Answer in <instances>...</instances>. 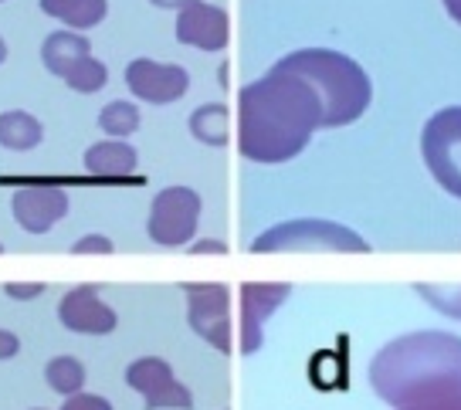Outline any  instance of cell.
Returning a JSON list of instances; mask_svg holds the SVG:
<instances>
[{
    "instance_id": "cell-21",
    "label": "cell",
    "mask_w": 461,
    "mask_h": 410,
    "mask_svg": "<svg viewBox=\"0 0 461 410\" xmlns=\"http://www.w3.org/2000/svg\"><path fill=\"white\" fill-rule=\"evenodd\" d=\"M61 82H68V88L82 92V95H92V92L105 88V82H109V72H105V65H102L95 55H88V58L78 61V65H75L72 72L65 75Z\"/></svg>"
},
{
    "instance_id": "cell-2",
    "label": "cell",
    "mask_w": 461,
    "mask_h": 410,
    "mask_svg": "<svg viewBox=\"0 0 461 410\" xmlns=\"http://www.w3.org/2000/svg\"><path fill=\"white\" fill-rule=\"evenodd\" d=\"M370 383L390 407H407L420 397L461 387V339L424 329L387 343L370 363Z\"/></svg>"
},
{
    "instance_id": "cell-23",
    "label": "cell",
    "mask_w": 461,
    "mask_h": 410,
    "mask_svg": "<svg viewBox=\"0 0 461 410\" xmlns=\"http://www.w3.org/2000/svg\"><path fill=\"white\" fill-rule=\"evenodd\" d=\"M401 410H461V387L434 390V394L420 397V400H414V404H407Z\"/></svg>"
},
{
    "instance_id": "cell-15",
    "label": "cell",
    "mask_w": 461,
    "mask_h": 410,
    "mask_svg": "<svg viewBox=\"0 0 461 410\" xmlns=\"http://www.w3.org/2000/svg\"><path fill=\"white\" fill-rule=\"evenodd\" d=\"M41 11L72 31H88L109 14V0H41Z\"/></svg>"
},
{
    "instance_id": "cell-10",
    "label": "cell",
    "mask_w": 461,
    "mask_h": 410,
    "mask_svg": "<svg viewBox=\"0 0 461 410\" xmlns=\"http://www.w3.org/2000/svg\"><path fill=\"white\" fill-rule=\"evenodd\" d=\"M126 85L132 88L136 99L149 105H170L180 102L190 88V75L180 65H163L153 58H136L126 68Z\"/></svg>"
},
{
    "instance_id": "cell-12",
    "label": "cell",
    "mask_w": 461,
    "mask_h": 410,
    "mask_svg": "<svg viewBox=\"0 0 461 410\" xmlns=\"http://www.w3.org/2000/svg\"><path fill=\"white\" fill-rule=\"evenodd\" d=\"M288 295H292L288 281H278V285L248 281V285H241V352L245 356L261 350V329L268 323V316L282 308Z\"/></svg>"
},
{
    "instance_id": "cell-17",
    "label": "cell",
    "mask_w": 461,
    "mask_h": 410,
    "mask_svg": "<svg viewBox=\"0 0 461 410\" xmlns=\"http://www.w3.org/2000/svg\"><path fill=\"white\" fill-rule=\"evenodd\" d=\"M41 139H44V126L31 112H24V109L0 112V147L4 149L28 153V149L41 147Z\"/></svg>"
},
{
    "instance_id": "cell-3",
    "label": "cell",
    "mask_w": 461,
    "mask_h": 410,
    "mask_svg": "<svg viewBox=\"0 0 461 410\" xmlns=\"http://www.w3.org/2000/svg\"><path fill=\"white\" fill-rule=\"evenodd\" d=\"M275 65L303 75L305 82L319 92L322 112H326L322 129H339V126L357 122L374 99L370 75L363 72L353 58L330 51V48H303V51H292L285 58H278Z\"/></svg>"
},
{
    "instance_id": "cell-24",
    "label": "cell",
    "mask_w": 461,
    "mask_h": 410,
    "mask_svg": "<svg viewBox=\"0 0 461 410\" xmlns=\"http://www.w3.org/2000/svg\"><path fill=\"white\" fill-rule=\"evenodd\" d=\"M115 245L105 235H86L75 241L72 254H113Z\"/></svg>"
},
{
    "instance_id": "cell-8",
    "label": "cell",
    "mask_w": 461,
    "mask_h": 410,
    "mask_svg": "<svg viewBox=\"0 0 461 410\" xmlns=\"http://www.w3.org/2000/svg\"><path fill=\"white\" fill-rule=\"evenodd\" d=\"M126 383H130L136 394H143L146 410H190L194 407V394L173 377L170 363L159 360V356L132 360L130 370H126Z\"/></svg>"
},
{
    "instance_id": "cell-19",
    "label": "cell",
    "mask_w": 461,
    "mask_h": 410,
    "mask_svg": "<svg viewBox=\"0 0 461 410\" xmlns=\"http://www.w3.org/2000/svg\"><path fill=\"white\" fill-rule=\"evenodd\" d=\"M44 380L51 390H58L61 397H75L82 394V387H86V367H82V360H75V356H55L48 367H44Z\"/></svg>"
},
{
    "instance_id": "cell-11",
    "label": "cell",
    "mask_w": 461,
    "mask_h": 410,
    "mask_svg": "<svg viewBox=\"0 0 461 410\" xmlns=\"http://www.w3.org/2000/svg\"><path fill=\"white\" fill-rule=\"evenodd\" d=\"M230 38V17L217 4L190 0L176 14V41L201 48V51H224Z\"/></svg>"
},
{
    "instance_id": "cell-9",
    "label": "cell",
    "mask_w": 461,
    "mask_h": 410,
    "mask_svg": "<svg viewBox=\"0 0 461 410\" xmlns=\"http://www.w3.org/2000/svg\"><path fill=\"white\" fill-rule=\"evenodd\" d=\"M190 329L214 350L230 352V292L224 285H184Z\"/></svg>"
},
{
    "instance_id": "cell-22",
    "label": "cell",
    "mask_w": 461,
    "mask_h": 410,
    "mask_svg": "<svg viewBox=\"0 0 461 410\" xmlns=\"http://www.w3.org/2000/svg\"><path fill=\"white\" fill-rule=\"evenodd\" d=\"M418 295H424L438 312L461 319V285H418Z\"/></svg>"
},
{
    "instance_id": "cell-20",
    "label": "cell",
    "mask_w": 461,
    "mask_h": 410,
    "mask_svg": "<svg viewBox=\"0 0 461 410\" xmlns=\"http://www.w3.org/2000/svg\"><path fill=\"white\" fill-rule=\"evenodd\" d=\"M99 126L102 132H109L115 139H126V136H132V132L140 129V109L132 102H122V99L109 102L99 112Z\"/></svg>"
},
{
    "instance_id": "cell-31",
    "label": "cell",
    "mask_w": 461,
    "mask_h": 410,
    "mask_svg": "<svg viewBox=\"0 0 461 410\" xmlns=\"http://www.w3.org/2000/svg\"><path fill=\"white\" fill-rule=\"evenodd\" d=\"M4 61H7V41L0 38V65H4Z\"/></svg>"
},
{
    "instance_id": "cell-6",
    "label": "cell",
    "mask_w": 461,
    "mask_h": 410,
    "mask_svg": "<svg viewBox=\"0 0 461 410\" xmlns=\"http://www.w3.org/2000/svg\"><path fill=\"white\" fill-rule=\"evenodd\" d=\"M197 220H201V197L190 187H167L153 197L149 220H146V235L157 241L159 248H180L197 235Z\"/></svg>"
},
{
    "instance_id": "cell-14",
    "label": "cell",
    "mask_w": 461,
    "mask_h": 410,
    "mask_svg": "<svg viewBox=\"0 0 461 410\" xmlns=\"http://www.w3.org/2000/svg\"><path fill=\"white\" fill-rule=\"evenodd\" d=\"M92 55V44H88L86 34H68V31H55V34H48L41 44V61L44 68L58 78H65V75L72 72L75 65L82 58Z\"/></svg>"
},
{
    "instance_id": "cell-27",
    "label": "cell",
    "mask_w": 461,
    "mask_h": 410,
    "mask_svg": "<svg viewBox=\"0 0 461 410\" xmlns=\"http://www.w3.org/2000/svg\"><path fill=\"white\" fill-rule=\"evenodd\" d=\"M21 352V339L11 329H0V360H14Z\"/></svg>"
},
{
    "instance_id": "cell-18",
    "label": "cell",
    "mask_w": 461,
    "mask_h": 410,
    "mask_svg": "<svg viewBox=\"0 0 461 410\" xmlns=\"http://www.w3.org/2000/svg\"><path fill=\"white\" fill-rule=\"evenodd\" d=\"M190 132L207 147H224L228 143V109L221 102L197 105L190 112Z\"/></svg>"
},
{
    "instance_id": "cell-32",
    "label": "cell",
    "mask_w": 461,
    "mask_h": 410,
    "mask_svg": "<svg viewBox=\"0 0 461 410\" xmlns=\"http://www.w3.org/2000/svg\"><path fill=\"white\" fill-rule=\"evenodd\" d=\"M0 254H4V245H0Z\"/></svg>"
},
{
    "instance_id": "cell-13",
    "label": "cell",
    "mask_w": 461,
    "mask_h": 410,
    "mask_svg": "<svg viewBox=\"0 0 461 410\" xmlns=\"http://www.w3.org/2000/svg\"><path fill=\"white\" fill-rule=\"evenodd\" d=\"M58 319L68 333H82V336H109L119 323L115 312L102 302L92 285H78L68 295H61Z\"/></svg>"
},
{
    "instance_id": "cell-5",
    "label": "cell",
    "mask_w": 461,
    "mask_h": 410,
    "mask_svg": "<svg viewBox=\"0 0 461 410\" xmlns=\"http://www.w3.org/2000/svg\"><path fill=\"white\" fill-rule=\"evenodd\" d=\"M420 153L434 180L461 201V105H447L428 119L420 132Z\"/></svg>"
},
{
    "instance_id": "cell-7",
    "label": "cell",
    "mask_w": 461,
    "mask_h": 410,
    "mask_svg": "<svg viewBox=\"0 0 461 410\" xmlns=\"http://www.w3.org/2000/svg\"><path fill=\"white\" fill-rule=\"evenodd\" d=\"M11 214L28 235H48L61 218H68V193L51 180H24L14 187Z\"/></svg>"
},
{
    "instance_id": "cell-1",
    "label": "cell",
    "mask_w": 461,
    "mask_h": 410,
    "mask_svg": "<svg viewBox=\"0 0 461 410\" xmlns=\"http://www.w3.org/2000/svg\"><path fill=\"white\" fill-rule=\"evenodd\" d=\"M322 99L303 75L272 65L238 95V149L251 163L295 160L322 129Z\"/></svg>"
},
{
    "instance_id": "cell-4",
    "label": "cell",
    "mask_w": 461,
    "mask_h": 410,
    "mask_svg": "<svg viewBox=\"0 0 461 410\" xmlns=\"http://www.w3.org/2000/svg\"><path fill=\"white\" fill-rule=\"evenodd\" d=\"M251 251H346L363 254L370 245L357 231L332 220H285L251 241Z\"/></svg>"
},
{
    "instance_id": "cell-30",
    "label": "cell",
    "mask_w": 461,
    "mask_h": 410,
    "mask_svg": "<svg viewBox=\"0 0 461 410\" xmlns=\"http://www.w3.org/2000/svg\"><path fill=\"white\" fill-rule=\"evenodd\" d=\"M441 4L447 7V14H451L461 24V0H441Z\"/></svg>"
},
{
    "instance_id": "cell-28",
    "label": "cell",
    "mask_w": 461,
    "mask_h": 410,
    "mask_svg": "<svg viewBox=\"0 0 461 410\" xmlns=\"http://www.w3.org/2000/svg\"><path fill=\"white\" fill-rule=\"evenodd\" d=\"M194 254H224V241H197V245H194Z\"/></svg>"
},
{
    "instance_id": "cell-29",
    "label": "cell",
    "mask_w": 461,
    "mask_h": 410,
    "mask_svg": "<svg viewBox=\"0 0 461 410\" xmlns=\"http://www.w3.org/2000/svg\"><path fill=\"white\" fill-rule=\"evenodd\" d=\"M149 4H157V7H167V11H184L190 0H149Z\"/></svg>"
},
{
    "instance_id": "cell-16",
    "label": "cell",
    "mask_w": 461,
    "mask_h": 410,
    "mask_svg": "<svg viewBox=\"0 0 461 410\" xmlns=\"http://www.w3.org/2000/svg\"><path fill=\"white\" fill-rule=\"evenodd\" d=\"M86 170L105 180L130 176L136 170V149L130 143H95L92 149H86Z\"/></svg>"
},
{
    "instance_id": "cell-26",
    "label": "cell",
    "mask_w": 461,
    "mask_h": 410,
    "mask_svg": "<svg viewBox=\"0 0 461 410\" xmlns=\"http://www.w3.org/2000/svg\"><path fill=\"white\" fill-rule=\"evenodd\" d=\"M4 295L28 302V299H38V295H44V281H7V285H4Z\"/></svg>"
},
{
    "instance_id": "cell-25",
    "label": "cell",
    "mask_w": 461,
    "mask_h": 410,
    "mask_svg": "<svg viewBox=\"0 0 461 410\" xmlns=\"http://www.w3.org/2000/svg\"><path fill=\"white\" fill-rule=\"evenodd\" d=\"M61 410H113V404L99 394H75V397H65Z\"/></svg>"
},
{
    "instance_id": "cell-33",
    "label": "cell",
    "mask_w": 461,
    "mask_h": 410,
    "mask_svg": "<svg viewBox=\"0 0 461 410\" xmlns=\"http://www.w3.org/2000/svg\"><path fill=\"white\" fill-rule=\"evenodd\" d=\"M41 410H44V407H41Z\"/></svg>"
}]
</instances>
